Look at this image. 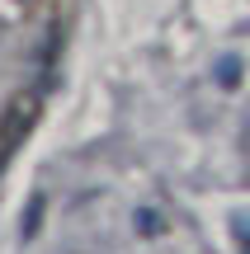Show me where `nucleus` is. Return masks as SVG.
<instances>
[{"mask_svg": "<svg viewBox=\"0 0 250 254\" xmlns=\"http://www.w3.org/2000/svg\"><path fill=\"white\" fill-rule=\"evenodd\" d=\"M38 118H43V85H24V90L9 94L5 113H0V174L9 170L14 151L28 141V132L38 127Z\"/></svg>", "mask_w": 250, "mask_h": 254, "instance_id": "1", "label": "nucleus"}, {"mask_svg": "<svg viewBox=\"0 0 250 254\" xmlns=\"http://www.w3.org/2000/svg\"><path fill=\"white\" fill-rule=\"evenodd\" d=\"M241 254H250V231H246V240H241Z\"/></svg>", "mask_w": 250, "mask_h": 254, "instance_id": "2", "label": "nucleus"}, {"mask_svg": "<svg viewBox=\"0 0 250 254\" xmlns=\"http://www.w3.org/2000/svg\"><path fill=\"white\" fill-rule=\"evenodd\" d=\"M19 5H38V0H19Z\"/></svg>", "mask_w": 250, "mask_h": 254, "instance_id": "3", "label": "nucleus"}]
</instances>
